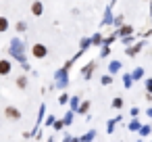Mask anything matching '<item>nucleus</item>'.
<instances>
[{
  "mask_svg": "<svg viewBox=\"0 0 152 142\" xmlns=\"http://www.w3.org/2000/svg\"><path fill=\"white\" fill-rule=\"evenodd\" d=\"M9 29V19L7 17H0V34Z\"/></svg>",
  "mask_w": 152,
  "mask_h": 142,
  "instance_id": "nucleus-5",
  "label": "nucleus"
},
{
  "mask_svg": "<svg viewBox=\"0 0 152 142\" xmlns=\"http://www.w3.org/2000/svg\"><path fill=\"white\" fill-rule=\"evenodd\" d=\"M17 86L19 88H25L27 86V77H17Z\"/></svg>",
  "mask_w": 152,
  "mask_h": 142,
  "instance_id": "nucleus-6",
  "label": "nucleus"
},
{
  "mask_svg": "<svg viewBox=\"0 0 152 142\" xmlns=\"http://www.w3.org/2000/svg\"><path fill=\"white\" fill-rule=\"evenodd\" d=\"M121 104H123V100H121V98H115V100H113V107H117V109H119Z\"/></svg>",
  "mask_w": 152,
  "mask_h": 142,
  "instance_id": "nucleus-7",
  "label": "nucleus"
},
{
  "mask_svg": "<svg viewBox=\"0 0 152 142\" xmlns=\"http://www.w3.org/2000/svg\"><path fill=\"white\" fill-rule=\"evenodd\" d=\"M31 13H34L36 17H40V15L44 13V7H42V2H40V0H36V2H31Z\"/></svg>",
  "mask_w": 152,
  "mask_h": 142,
  "instance_id": "nucleus-4",
  "label": "nucleus"
},
{
  "mask_svg": "<svg viewBox=\"0 0 152 142\" xmlns=\"http://www.w3.org/2000/svg\"><path fill=\"white\" fill-rule=\"evenodd\" d=\"M17 29H19V32H25V23H23V21H21V23H17Z\"/></svg>",
  "mask_w": 152,
  "mask_h": 142,
  "instance_id": "nucleus-8",
  "label": "nucleus"
},
{
  "mask_svg": "<svg viewBox=\"0 0 152 142\" xmlns=\"http://www.w3.org/2000/svg\"><path fill=\"white\" fill-rule=\"evenodd\" d=\"M88 109H90V102H83V104H81V113H83V111H88Z\"/></svg>",
  "mask_w": 152,
  "mask_h": 142,
  "instance_id": "nucleus-9",
  "label": "nucleus"
},
{
  "mask_svg": "<svg viewBox=\"0 0 152 142\" xmlns=\"http://www.w3.org/2000/svg\"><path fill=\"white\" fill-rule=\"evenodd\" d=\"M4 113H7V117H9V119H21V111H19L17 107H7V111H4Z\"/></svg>",
  "mask_w": 152,
  "mask_h": 142,
  "instance_id": "nucleus-2",
  "label": "nucleus"
},
{
  "mask_svg": "<svg viewBox=\"0 0 152 142\" xmlns=\"http://www.w3.org/2000/svg\"><path fill=\"white\" fill-rule=\"evenodd\" d=\"M31 54H34L36 59H44V57L48 54V48H46L44 44H34V46H31Z\"/></svg>",
  "mask_w": 152,
  "mask_h": 142,
  "instance_id": "nucleus-1",
  "label": "nucleus"
},
{
  "mask_svg": "<svg viewBox=\"0 0 152 142\" xmlns=\"http://www.w3.org/2000/svg\"><path fill=\"white\" fill-rule=\"evenodd\" d=\"M9 73H11V61L2 59L0 61V75H9Z\"/></svg>",
  "mask_w": 152,
  "mask_h": 142,
  "instance_id": "nucleus-3",
  "label": "nucleus"
}]
</instances>
